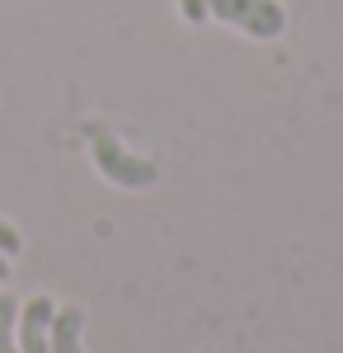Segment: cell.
I'll return each instance as SVG.
<instances>
[{
    "mask_svg": "<svg viewBox=\"0 0 343 353\" xmlns=\"http://www.w3.org/2000/svg\"><path fill=\"white\" fill-rule=\"evenodd\" d=\"M85 146H90V156L99 165V174L108 184H118V189H151L160 179V165L151 156L127 151L118 141V132H108L104 123H85Z\"/></svg>",
    "mask_w": 343,
    "mask_h": 353,
    "instance_id": "1",
    "label": "cell"
},
{
    "mask_svg": "<svg viewBox=\"0 0 343 353\" xmlns=\"http://www.w3.org/2000/svg\"><path fill=\"white\" fill-rule=\"evenodd\" d=\"M207 14H216L221 24L240 28L259 43H273L287 33V10L278 0H207Z\"/></svg>",
    "mask_w": 343,
    "mask_h": 353,
    "instance_id": "2",
    "label": "cell"
},
{
    "mask_svg": "<svg viewBox=\"0 0 343 353\" xmlns=\"http://www.w3.org/2000/svg\"><path fill=\"white\" fill-rule=\"evenodd\" d=\"M52 316H56L52 297H28L24 306H19V321H14V344H19V353H52L48 349V339H52Z\"/></svg>",
    "mask_w": 343,
    "mask_h": 353,
    "instance_id": "3",
    "label": "cell"
},
{
    "mask_svg": "<svg viewBox=\"0 0 343 353\" xmlns=\"http://www.w3.org/2000/svg\"><path fill=\"white\" fill-rule=\"evenodd\" d=\"M48 349L52 353H85V311L80 306H56Z\"/></svg>",
    "mask_w": 343,
    "mask_h": 353,
    "instance_id": "4",
    "label": "cell"
},
{
    "mask_svg": "<svg viewBox=\"0 0 343 353\" xmlns=\"http://www.w3.org/2000/svg\"><path fill=\"white\" fill-rule=\"evenodd\" d=\"M14 321H19V301L10 292H0V353H19L14 344Z\"/></svg>",
    "mask_w": 343,
    "mask_h": 353,
    "instance_id": "5",
    "label": "cell"
},
{
    "mask_svg": "<svg viewBox=\"0 0 343 353\" xmlns=\"http://www.w3.org/2000/svg\"><path fill=\"white\" fill-rule=\"evenodd\" d=\"M19 250H24V236H19V231H14L10 221L0 217V254H10V259H14Z\"/></svg>",
    "mask_w": 343,
    "mask_h": 353,
    "instance_id": "6",
    "label": "cell"
},
{
    "mask_svg": "<svg viewBox=\"0 0 343 353\" xmlns=\"http://www.w3.org/2000/svg\"><path fill=\"white\" fill-rule=\"evenodd\" d=\"M179 14H184L188 24H202L207 19V0H179Z\"/></svg>",
    "mask_w": 343,
    "mask_h": 353,
    "instance_id": "7",
    "label": "cell"
},
{
    "mask_svg": "<svg viewBox=\"0 0 343 353\" xmlns=\"http://www.w3.org/2000/svg\"><path fill=\"white\" fill-rule=\"evenodd\" d=\"M10 278V254H0V283Z\"/></svg>",
    "mask_w": 343,
    "mask_h": 353,
    "instance_id": "8",
    "label": "cell"
}]
</instances>
